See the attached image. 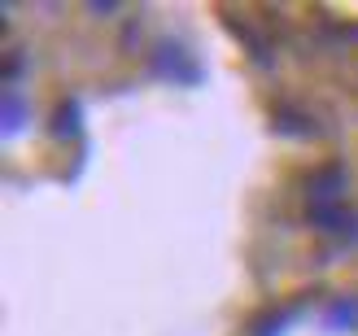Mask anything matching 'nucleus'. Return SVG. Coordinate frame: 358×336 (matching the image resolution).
I'll list each match as a JSON object with an SVG mask.
<instances>
[{"instance_id":"1","label":"nucleus","mask_w":358,"mask_h":336,"mask_svg":"<svg viewBox=\"0 0 358 336\" xmlns=\"http://www.w3.org/2000/svg\"><path fill=\"white\" fill-rule=\"evenodd\" d=\"M149 70H153V75H162V79H171L175 87L201 79V66H196L192 52H188L184 44H175V40L153 44V52H149Z\"/></svg>"},{"instance_id":"2","label":"nucleus","mask_w":358,"mask_h":336,"mask_svg":"<svg viewBox=\"0 0 358 336\" xmlns=\"http://www.w3.org/2000/svg\"><path fill=\"white\" fill-rule=\"evenodd\" d=\"M345 192H350V170L341 162H324L310 170V180H306L310 205H345Z\"/></svg>"},{"instance_id":"3","label":"nucleus","mask_w":358,"mask_h":336,"mask_svg":"<svg viewBox=\"0 0 358 336\" xmlns=\"http://www.w3.org/2000/svg\"><path fill=\"white\" fill-rule=\"evenodd\" d=\"M306 223L319 236H336L341 244H358V214L350 205H306Z\"/></svg>"},{"instance_id":"4","label":"nucleus","mask_w":358,"mask_h":336,"mask_svg":"<svg viewBox=\"0 0 358 336\" xmlns=\"http://www.w3.org/2000/svg\"><path fill=\"white\" fill-rule=\"evenodd\" d=\"M48 131L57 136V140H75V136L83 131V105H79L75 96H62V101H57V110H52Z\"/></svg>"},{"instance_id":"5","label":"nucleus","mask_w":358,"mask_h":336,"mask_svg":"<svg viewBox=\"0 0 358 336\" xmlns=\"http://www.w3.org/2000/svg\"><path fill=\"white\" fill-rule=\"evenodd\" d=\"M0 122H5V136H17L27 122V92L22 83H9L5 92H0Z\"/></svg>"},{"instance_id":"6","label":"nucleus","mask_w":358,"mask_h":336,"mask_svg":"<svg viewBox=\"0 0 358 336\" xmlns=\"http://www.w3.org/2000/svg\"><path fill=\"white\" fill-rule=\"evenodd\" d=\"M324 323H328L332 332L358 328V293H341V297H332L328 310H324Z\"/></svg>"},{"instance_id":"7","label":"nucleus","mask_w":358,"mask_h":336,"mask_svg":"<svg viewBox=\"0 0 358 336\" xmlns=\"http://www.w3.org/2000/svg\"><path fill=\"white\" fill-rule=\"evenodd\" d=\"M275 131H284V136H301V140L319 136L315 118H310V114H301V110H293V105H280V110H275Z\"/></svg>"},{"instance_id":"8","label":"nucleus","mask_w":358,"mask_h":336,"mask_svg":"<svg viewBox=\"0 0 358 336\" xmlns=\"http://www.w3.org/2000/svg\"><path fill=\"white\" fill-rule=\"evenodd\" d=\"M297 314H301V302H289V306H275V310H266L262 314V319H254V328H249V332H254V336H280L284 328H289L293 319H297Z\"/></svg>"},{"instance_id":"9","label":"nucleus","mask_w":358,"mask_h":336,"mask_svg":"<svg viewBox=\"0 0 358 336\" xmlns=\"http://www.w3.org/2000/svg\"><path fill=\"white\" fill-rule=\"evenodd\" d=\"M22 70H27V52H22V48H9V52H5V70H0L5 87H9V83H17V75H22Z\"/></svg>"},{"instance_id":"10","label":"nucleus","mask_w":358,"mask_h":336,"mask_svg":"<svg viewBox=\"0 0 358 336\" xmlns=\"http://www.w3.org/2000/svg\"><path fill=\"white\" fill-rule=\"evenodd\" d=\"M122 5H87V13H92V17H114Z\"/></svg>"}]
</instances>
